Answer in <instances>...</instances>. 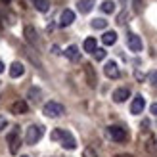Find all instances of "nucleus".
<instances>
[{"instance_id":"6ab92c4d","label":"nucleus","mask_w":157,"mask_h":157,"mask_svg":"<svg viewBox=\"0 0 157 157\" xmlns=\"http://www.w3.org/2000/svg\"><path fill=\"white\" fill-rule=\"evenodd\" d=\"M35 6H36L38 12L46 13V12L50 10V0H35Z\"/></svg>"},{"instance_id":"a878e982","label":"nucleus","mask_w":157,"mask_h":157,"mask_svg":"<svg viewBox=\"0 0 157 157\" xmlns=\"http://www.w3.org/2000/svg\"><path fill=\"white\" fill-rule=\"evenodd\" d=\"M50 138L54 140V142H56V140H59V138H61V130H59V128H56V130H52V134H50Z\"/></svg>"},{"instance_id":"aec40b11","label":"nucleus","mask_w":157,"mask_h":157,"mask_svg":"<svg viewBox=\"0 0 157 157\" xmlns=\"http://www.w3.org/2000/svg\"><path fill=\"white\" fill-rule=\"evenodd\" d=\"M92 29H105L107 27V21L105 19H101V17H96V19H92Z\"/></svg>"},{"instance_id":"473e14b6","label":"nucleus","mask_w":157,"mask_h":157,"mask_svg":"<svg viewBox=\"0 0 157 157\" xmlns=\"http://www.w3.org/2000/svg\"><path fill=\"white\" fill-rule=\"evenodd\" d=\"M21 157H29V155H21Z\"/></svg>"},{"instance_id":"2f4dec72","label":"nucleus","mask_w":157,"mask_h":157,"mask_svg":"<svg viewBox=\"0 0 157 157\" xmlns=\"http://www.w3.org/2000/svg\"><path fill=\"white\" fill-rule=\"evenodd\" d=\"M4 71V63H2V61H0V73H2Z\"/></svg>"},{"instance_id":"dca6fc26","label":"nucleus","mask_w":157,"mask_h":157,"mask_svg":"<svg viewBox=\"0 0 157 157\" xmlns=\"http://www.w3.org/2000/svg\"><path fill=\"white\" fill-rule=\"evenodd\" d=\"M78 12L81 13H90L94 8V0H78Z\"/></svg>"},{"instance_id":"393cba45","label":"nucleus","mask_w":157,"mask_h":157,"mask_svg":"<svg viewBox=\"0 0 157 157\" xmlns=\"http://www.w3.org/2000/svg\"><path fill=\"white\" fill-rule=\"evenodd\" d=\"M82 157H98V153L92 150V147H86V150L82 151Z\"/></svg>"},{"instance_id":"cd10ccee","label":"nucleus","mask_w":157,"mask_h":157,"mask_svg":"<svg viewBox=\"0 0 157 157\" xmlns=\"http://www.w3.org/2000/svg\"><path fill=\"white\" fill-rule=\"evenodd\" d=\"M6 124H8V121H6V117H0V132H2V130L6 128Z\"/></svg>"},{"instance_id":"c85d7f7f","label":"nucleus","mask_w":157,"mask_h":157,"mask_svg":"<svg viewBox=\"0 0 157 157\" xmlns=\"http://www.w3.org/2000/svg\"><path fill=\"white\" fill-rule=\"evenodd\" d=\"M150 111H151L153 115H157V101H155V104H153V105L150 107Z\"/></svg>"},{"instance_id":"0eeeda50","label":"nucleus","mask_w":157,"mask_h":157,"mask_svg":"<svg viewBox=\"0 0 157 157\" xmlns=\"http://www.w3.org/2000/svg\"><path fill=\"white\" fill-rule=\"evenodd\" d=\"M104 73L109 77V78H119L121 77V71H119V65L115 61H107L105 67H104Z\"/></svg>"},{"instance_id":"c756f323","label":"nucleus","mask_w":157,"mask_h":157,"mask_svg":"<svg viewBox=\"0 0 157 157\" xmlns=\"http://www.w3.org/2000/svg\"><path fill=\"white\" fill-rule=\"evenodd\" d=\"M115 157H134L132 153H119V155H115Z\"/></svg>"},{"instance_id":"412c9836","label":"nucleus","mask_w":157,"mask_h":157,"mask_svg":"<svg viewBox=\"0 0 157 157\" xmlns=\"http://www.w3.org/2000/svg\"><path fill=\"white\" fill-rule=\"evenodd\" d=\"M101 10H104L105 13H113V10H115V4L111 2V0H105V2L101 4Z\"/></svg>"},{"instance_id":"423d86ee","label":"nucleus","mask_w":157,"mask_h":157,"mask_svg":"<svg viewBox=\"0 0 157 157\" xmlns=\"http://www.w3.org/2000/svg\"><path fill=\"white\" fill-rule=\"evenodd\" d=\"M84 77H86V82H88L90 88H96L98 78H96V71H94V67H92L90 63H86V65H84Z\"/></svg>"},{"instance_id":"a211bd4d","label":"nucleus","mask_w":157,"mask_h":157,"mask_svg":"<svg viewBox=\"0 0 157 157\" xmlns=\"http://www.w3.org/2000/svg\"><path fill=\"white\" fill-rule=\"evenodd\" d=\"M98 50V46H96V38H86L84 40V52H88V54H94Z\"/></svg>"},{"instance_id":"ddd939ff","label":"nucleus","mask_w":157,"mask_h":157,"mask_svg":"<svg viewBox=\"0 0 157 157\" xmlns=\"http://www.w3.org/2000/svg\"><path fill=\"white\" fill-rule=\"evenodd\" d=\"M65 54V58L67 59H71V61H78V59H81V52H78V48H77V46H67V50L63 52Z\"/></svg>"},{"instance_id":"f03ea898","label":"nucleus","mask_w":157,"mask_h":157,"mask_svg":"<svg viewBox=\"0 0 157 157\" xmlns=\"http://www.w3.org/2000/svg\"><path fill=\"white\" fill-rule=\"evenodd\" d=\"M107 132H109V138H111L113 142H124V140L128 138V136H127V130H124L123 127H117V124L109 127Z\"/></svg>"},{"instance_id":"4be33fe9","label":"nucleus","mask_w":157,"mask_h":157,"mask_svg":"<svg viewBox=\"0 0 157 157\" xmlns=\"http://www.w3.org/2000/svg\"><path fill=\"white\" fill-rule=\"evenodd\" d=\"M29 98L33 101H38V98H40V90H38V88H31L29 90Z\"/></svg>"},{"instance_id":"72a5a7b5","label":"nucleus","mask_w":157,"mask_h":157,"mask_svg":"<svg viewBox=\"0 0 157 157\" xmlns=\"http://www.w3.org/2000/svg\"><path fill=\"white\" fill-rule=\"evenodd\" d=\"M4 2H10V0H4Z\"/></svg>"},{"instance_id":"6e6552de","label":"nucleus","mask_w":157,"mask_h":157,"mask_svg":"<svg viewBox=\"0 0 157 157\" xmlns=\"http://www.w3.org/2000/svg\"><path fill=\"white\" fill-rule=\"evenodd\" d=\"M144 107H146V100H144L142 96H136L134 100H132L130 113H132V115H138V113H142V111H144Z\"/></svg>"},{"instance_id":"39448f33","label":"nucleus","mask_w":157,"mask_h":157,"mask_svg":"<svg viewBox=\"0 0 157 157\" xmlns=\"http://www.w3.org/2000/svg\"><path fill=\"white\" fill-rule=\"evenodd\" d=\"M59 142H61V146H63L65 150H75V147H77V142H75L73 134H71V132H67V130H61Z\"/></svg>"},{"instance_id":"2eb2a0df","label":"nucleus","mask_w":157,"mask_h":157,"mask_svg":"<svg viewBox=\"0 0 157 157\" xmlns=\"http://www.w3.org/2000/svg\"><path fill=\"white\" fill-rule=\"evenodd\" d=\"M128 96H130L128 88H117V90L113 92V100H115V101H119V104H123V101L127 100Z\"/></svg>"},{"instance_id":"f3484780","label":"nucleus","mask_w":157,"mask_h":157,"mask_svg":"<svg viewBox=\"0 0 157 157\" xmlns=\"http://www.w3.org/2000/svg\"><path fill=\"white\" fill-rule=\"evenodd\" d=\"M101 40H104V44L111 46V44H115V42H117V33H115V31H107V33H104Z\"/></svg>"},{"instance_id":"20e7f679","label":"nucleus","mask_w":157,"mask_h":157,"mask_svg":"<svg viewBox=\"0 0 157 157\" xmlns=\"http://www.w3.org/2000/svg\"><path fill=\"white\" fill-rule=\"evenodd\" d=\"M23 35H25V40H27L31 46H38V44H40V38H38V33H36L35 27L27 25L25 29H23Z\"/></svg>"},{"instance_id":"9d476101","label":"nucleus","mask_w":157,"mask_h":157,"mask_svg":"<svg viewBox=\"0 0 157 157\" xmlns=\"http://www.w3.org/2000/svg\"><path fill=\"white\" fill-rule=\"evenodd\" d=\"M29 111V104L25 100H17V101H13L12 104V113L15 115H23V113H27Z\"/></svg>"},{"instance_id":"5701e85b","label":"nucleus","mask_w":157,"mask_h":157,"mask_svg":"<svg viewBox=\"0 0 157 157\" xmlns=\"http://www.w3.org/2000/svg\"><path fill=\"white\" fill-rule=\"evenodd\" d=\"M105 56H107V52H105V50H104V48H98V50H96V52H94V58H96V59H98V61H101V59H104V58H105Z\"/></svg>"},{"instance_id":"9b49d317","label":"nucleus","mask_w":157,"mask_h":157,"mask_svg":"<svg viewBox=\"0 0 157 157\" xmlns=\"http://www.w3.org/2000/svg\"><path fill=\"white\" fill-rule=\"evenodd\" d=\"M73 21H75V12L73 10H63L61 12V17H59V25L61 27H69Z\"/></svg>"},{"instance_id":"f8f14e48","label":"nucleus","mask_w":157,"mask_h":157,"mask_svg":"<svg viewBox=\"0 0 157 157\" xmlns=\"http://www.w3.org/2000/svg\"><path fill=\"white\" fill-rule=\"evenodd\" d=\"M127 44H128V48L132 50V52H140L142 50V40H140V36L138 35H128V38H127Z\"/></svg>"},{"instance_id":"1a4fd4ad","label":"nucleus","mask_w":157,"mask_h":157,"mask_svg":"<svg viewBox=\"0 0 157 157\" xmlns=\"http://www.w3.org/2000/svg\"><path fill=\"white\" fill-rule=\"evenodd\" d=\"M8 144H10V151L12 153H17L19 146H21V140L17 136V130H13L12 134H8Z\"/></svg>"},{"instance_id":"b1692460","label":"nucleus","mask_w":157,"mask_h":157,"mask_svg":"<svg viewBox=\"0 0 157 157\" xmlns=\"http://www.w3.org/2000/svg\"><path fill=\"white\" fill-rule=\"evenodd\" d=\"M147 81H150L153 86H157V71H150V75H147Z\"/></svg>"},{"instance_id":"7ed1b4c3","label":"nucleus","mask_w":157,"mask_h":157,"mask_svg":"<svg viewBox=\"0 0 157 157\" xmlns=\"http://www.w3.org/2000/svg\"><path fill=\"white\" fill-rule=\"evenodd\" d=\"M44 115L46 117H59L63 115V105L58 104V101H48L44 105Z\"/></svg>"},{"instance_id":"bb28decb","label":"nucleus","mask_w":157,"mask_h":157,"mask_svg":"<svg viewBox=\"0 0 157 157\" xmlns=\"http://www.w3.org/2000/svg\"><path fill=\"white\" fill-rule=\"evenodd\" d=\"M142 6H144V0H134V10L140 13L142 12Z\"/></svg>"},{"instance_id":"4468645a","label":"nucleus","mask_w":157,"mask_h":157,"mask_svg":"<svg viewBox=\"0 0 157 157\" xmlns=\"http://www.w3.org/2000/svg\"><path fill=\"white\" fill-rule=\"evenodd\" d=\"M23 73H25V67H23L19 61H13V63L10 65V77L17 78V77H21Z\"/></svg>"},{"instance_id":"7c9ffc66","label":"nucleus","mask_w":157,"mask_h":157,"mask_svg":"<svg viewBox=\"0 0 157 157\" xmlns=\"http://www.w3.org/2000/svg\"><path fill=\"white\" fill-rule=\"evenodd\" d=\"M52 54H59V48H58V46H52Z\"/></svg>"},{"instance_id":"f257e3e1","label":"nucleus","mask_w":157,"mask_h":157,"mask_svg":"<svg viewBox=\"0 0 157 157\" xmlns=\"http://www.w3.org/2000/svg\"><path fill=\"white\" fill-rule=\"evenodd\" d=\"M42 134H44V127H42V124H31V127L27 128L25 142H27L29 146H33V144H36L38 140L42 138Z\"/></svg>"}]
</instances>
